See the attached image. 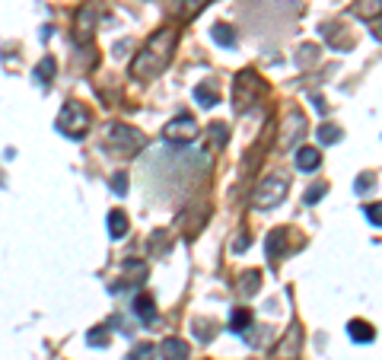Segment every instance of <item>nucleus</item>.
Here are the masks:
<instances>
[{"label": "nucleus", "instance_id": "nucleus-1", "mask_svg": "<svg viewBox=\"0 0 382 360\" xmlns=\"http://www.w3.org/2000/svg\"><path fill=\"white\" fill-rule=\"evenodd\" d=\"M175 39H179V29L169 26V29H156V32L146 39V45L134 55L131 61V76L134 80H153L166 70L169 58H172L175 48Z\"/></svg>", "mask_w": 382, "mask_h": 360}, {"label": "nucleus", "instance_id": "nucleus-2", "mask_svg": "<svg viewBox=\"0 0 382 360\" xmlns=\"http://www.w3.org/2000/svg\"><path fill=\"white\" fill-rule=\"evenodd\" d=\"M287 192H290L287 175L284 173H271L255 185V192H252V204H255L258 211H274L278 204H284Z\"/></svg>", "mask_w": 382, "mask_h": 360}, {"label": "nucleus", "instance_id": "nucleus-3", "mask_svg": "<svg viewBox=\"0 0 382 360\" xmlns=\"http://www.w3.org/2000/svg\"><path fill=\"white\" fill-rule=\"evenodd\" d=\"M90 125H93V115H90V109H86L83 102H76V99L64 102L61 115H57V131L67 134V138H74V140H80V138H86Z\"/></svg>", "mask_w": 382, "mask_h": 360}, {"label": "nucleus", "instance_id": "nucleus-4", "mask_svg": "<svg viewBox=\"0 0 382 360\" xmlns=\"http://www.w3.org/2000/svg\"><path fill=\"white\" fill-rule=\"evenodd\" d=\"M261 96H264V84L258 80L255 74H252V70H243V74L236 76V86H233V102H236V112H239V115L249 112Z\"/></svg>", "mask_w": 382, "mask_h": 360}, {"label": "nucleus", "instance_id": "nucleus-5", "mask_svg": "<svg viewBox=\"0 0 382 360\" xmlns=\"http://www.w3.org/2000/svg\"><path fill=\"white\" fill-rule=\"evenodd\" d=\"M105 138H109V144L118 153H125V156H131L134 150L144 147V134L131 125H118V121H111V125L105 128Z\"/></svg>", "mask_w": 382, "mask_h": 360}, {"label": "nucleus", "instance_id": "nucleus-6", "mask_svg": "<svg viewBox=\"0 0 382 360\" xmlns=\"http://www.w3.org/2000/svg\"><path fill=\"white\" fill-rule=\"evenodd\" d=\"M163 138H166L169 144H191V140L198 138L195 118H191V115H175L172 121L163 128Z\"/></svg>", "mask_w": 382, "mask_h": 360}, {"label": "nucleus", "instance_id": "nucleus-7", "mask_svg": "<svg viewBox=\"0 0 382 360\" xmlns=\"http://www.w3.org/2000/svg\"><path fill=\"white\" fill-rule=\"evenodd\" d=\"M299 351H303V328L293 322V326L280 335L278 345H274V360H296Z\"/></svg>", "mask_w": 382, "mask_h": 360}, {"label": "nucleus", "instance_id": "nucleus-8", "mask_svg": "<svg viewBox=\"0 0 382 360\" xmlns=\"http://www.w3.org/2000/svg\"><path fill=\"white\" fill-rule=\"evenodd\" d=\"M306 134V118L303 112H290L284 121V128H280V140H278V150H290L293 144H299Z\"/></svg>", "mask_w": 382, "mask_h": 360}, {"label": "nucleus", "instance_id": "nucleus-9", "mask_svg": "<svg viewBox=\"0 0 382 360\" xmlns=\"http://www.w3.org/2000/svg\"><path fill=\"white\" fill-rule=\"evenodd\" d=\"M93 29H96V10L90 7V4H83L80 7V13H76V29H74V39L76 45H86L93 39Z\"/></svg>", "mask_w": 382, "mask_h": 360}, {"label": "nucleus", "instance_id": "nucleus-10", "mask_svg": "<svg viewBox=\"0 0 382 360\" xmlns=\"http://www.w3.org/2000/svg\"><path fill=\"white\" fill-rule=\"evenodd\" d=\"M287 246H290V229L287 227H274L271 233H268V239H264V252H268L274 262H280V258L287 255Z\"/></svg>", "mask_w": 382, "mask_h": 360}, {"label": "nucleus", "instance_id": "nucleus-11", "mask_svg": "<svg viewBox=\"0 0 382 360\" xmlns=\"http://www.w3.org/2000/svg\"><path fill=\"white\" fill-rule=\"evenodd\" d=\"M293 163H296L299 173H315V169L322 166L319 147H296V153H293Z\"/></svg>", "mask_w": 382, "mask_h": 360}, {"label": "nucleus", "instance_id": "nucleus-12", "mask_svg": "<svg viewBox=\"0 0 382 360\" xmlns=\"http://www.w3.org/2000/svg\"><path fill=\"white\" fill-rule=\"evenodd\" d=\"M348 335H350V341H357V345H369V341H376V328L369 326L367 319H350Z\"/></svg>", "mask_w": 382, "mask_h": 360}, {"label": "nucleus", "instance_id": "nucleus-13", "mask_svg": "<svg viewBox=\"0 0 382 360\" xmlns=\"http://www.w3.org/2000/svg\"><path fill=\"white\" fill-rule=\"evenodd\" d=\"M217 99H220V90H217L214 80H201V84L195 86V102L201 105V109H214Z\"/></svg>", "mask_w": 382, "mask_h": 360}, {"label": "nucleus", "instance_id": "nucleus-14", "mask_svg": "<svg viewBox=\"0 0 382 360\" xmlns=\"http://www.w3.org/2000/svg\"><path fill=\"white\" fill-rule=\"evenodd\" d=\"M160 354H163V360H188L191 347H188V341H182V338H166L160 345Z\"/></svg>", "mask_w": 382, "mask_h": 360}, {"label": "nucleus", "instance_id": "nucleus-15", "mask_svg": "<svg viewBox=\"0 0 382 360\" xmlns=\"http://www.w3.org/2000/svg\"><path fill=\"white\" fill-rule=\"evenodd\" d=\"M134 312H137V319L144 326H153V322H156V306H153L150 293H137V297H134Z\"/></svg>", "mask_w": 382, "mask_h": 360}, {"label": "nucleus", "instance_id": "nucleus-16", "mask_svg": "<svg viewBox=\"0 0 382 360\" xmlns=\"http://www.w3.org/2000/svg\"><path fill=\"white\" fill-rule=\"evenodd\" d=\"M354 16L376 22L382 16V0H357V4H354Z\"/></svg>", "mask_w": 382, "mask_h": 360}, {"label": "nucleus", "instance_id": "nucleus-17", "mask_svg": "<svg viewBox=\"0 0 382 360\" xmlns=\"http://www.w3.org/2000/svg\"><path fill=\"white\" fill-rule=\"evenodd\" d=\"M315 138H319L322 147H332V144H338V140L344 138V128H338V125H332V121H325V125L315 128Z\"/></svg>", "mask_w": 382, "mask_h": 360}, {"label": "nucleus", "instance_id": "nucleus-18", "mask_svg": "<svg viewBox=\"0 0 382 360\" xmlns=\"http://www.w3.org/2000/svg\"><path fill=\"white\" fill-rule=\"evenodd\" d=\"M210 35H214V42L220 45V48H233V45H236V29L226 26V22H217V26L210 29Z\"/></svg>", "mask_w": 382, "mask_h": 360}, {"label": "nucleus", "instance_id": "nucleus-19", "mask_svg": "<svg viewBox=\"0 0 382 360\" xmlns=\"http://www.w3.org/2000/svg\"><path fill=\"white\" fill-rule=\"evenodd\" d=\"M109 236L111 239H125L128 236V214L125 211H111L109 214Z\"/></svg>", "mask_w": 382, "mask_h": 360}, {"label": "nucleus", "instance_id": "nucleus-20", "mask_svg": "<svg viewBox=\"0 0 382 360\" xmlns=\"http://www.w3.org/2000/svg\"><path fill=\"white\" fill-rule=\"evenodd\" d=\"M55 70H57V61L51 55H45L42 58V64L35 67V84H42V86H48L51 80H55Z\"/></svg>", "mask_w": 382, "mask_h": 360}, {"label": "nucleus", "instance_id": "nucleus-21", "mask_svg": "<svg viewBox=\"0 0 382 360\" xmlns=\"http://www.w3.org/2000/svg\"><path fill=\"white\" fill-rule=\"evenodd\" d=\"M258 291H261V274H258V271H245V274L239 277V293H243V297H255Z\"/></svg>", "mask_w": 382, "mask_h": 360}, {"label": "nucleus", "instance_id": "nucleus-22", "mask_svg": "<svg viewBox=\"0 0 382 360\" xmlns=\"http://www.w3.org/2000/svg\"><path fill=\"white\" fill-rule=\"evenodd\" d=\"M249 326H252V309H249V306H236V309H233V316H229V328L243 335Z\"/></svg>", "mask_w": 382, "mask_h": 360}, {"label": "nucleus", "instance_id": "nucleus-23", "mask_svg": "<svg viewBox=\"0 0 382 360\" xmlns=\"http://www.w3.org/2000/svg\"><path fill=\"white\" fill-rule=\"evenodd\" d=\"M191 328L198 332V338H201V341H210V338H214V332H217V326H214V322H207V319H195Z\"/></svg>", "mask_w": 382, "mask_h": 360}, {"label": "nucleus", "instance_id": "nucleus-24", "mask_svg": "<svg viewBox=\"0 0 382 360\" xmlns=\"http://www.w3.org/2000/svg\"><path fill=\"white\" fill-rule=\"evenodd\" d=\"M150 252H153V255H156V252H169V236H166V229H156V233H153Z\"/></svg>", "mask_w": 382, "mask_h": 360}, {"label": "nucleus", "instance_id": "nucleus-25", "mask_svg": "<svg viewBox=\"0 0 382 360\" xmlns=\"http://www.w3.org/2000/svg\"><path fill=\"white\" fill-rule=\"evenodd\" d=\"M315 58H319V48H315V45H303L299 55H296V64H299V67H309Z\"/></svg>", "mask_w": 382, "mask_h": 360}, {"label": "nucleus", "instance_id": "nucleus-26", "mask_svg": "<svg viewBox=\"0 0 382 360\" xmlns=\"http://www.w3.org/2000/svg\"><path fill=\"white\" fill-rule=\"evenodd\" d=\"M363 214H367V220L373 223V227H379V229H382V201L367 204V208H363Z\"/></svg>", "mask_w": 382, "mask_h": 360}, {"label": "nucleus", "instance_id": "nucleus-27", "mask_svg": "<svg viewBox=\"0 0 382 360\" xmlns=\"http://www.w3.org/2000/svg\"><path fill=\"white\" fill-rule=\"evenodd\" d=\"M373 188H376V175L373 173H363L360 179L354 182V192L357 194H367V192H373Z\"/></svg>", "mask_w": 382, "mask_h": 360}, {"label": "nucleus", "instance_id": "nucleus-28", "mask_svg": "<svg viewBox=\"0 0 382 360\" xmlns=\"http://www.w3.org/2000/svg\"><path fill=\"white\" fill-rule=\"evenodd\" d=\"M153 354H156V347H153L150 341H144V345H137L131 351V360H153Z\"/></svg>", "mask_w": 382, "mask_h": 360}, {"label": "nucleus", "instance_id": "nucleus-29", "mask_svg": "<svg viewBox=\"0 0 382 360\" xmlns=\"http://www.w3.org/2000/svg\"><path fill=\"white\" fill-rule=\"evenodd\" d=\"M86 341H90V347H105L109 345V332H105V328H93V332L86 335Z\"/></svg>", "mask_w": 382, "mask_h": 360}, {"label": "nucleus", "instance_id": "nucleus-30", "mask_svg": "<svg viewBox=\"0 0 382 360\" xmlns=\"http://www.w3.org/2000/svg\"><path fill=\"white\" fill-rule=\"evenodd\" d=\"M325 192H328V185H325V182H319V185H313V188H309V192L303 194V201H306V204H315V201H319V198H322V194H325Z\"/></svg>", "mask_w": 382, "mask_h": 360}, {"label": "nucleus", "instance_id": "nucleus-31", "mask_svg": "<svg viewBox=\"0 0 382 360\" xmlns=\"http://www.w3.org/2000/svg\"><path fill=\"white\" fill-rule=\"evenodd\" d=\"M226 138H229L226 125H220V121H214V125H210V140H217V144H226Z\"/></svg>", "mask_w": 382, "mask_h": 360}, {"label": "nucleus", "instance_id": "nucleus-32", "mask_svg": "<svg viewBox=\"0 0 382 360\" xmlns=\"http://www.w3.org/2000/svg\"><path fill=\"white\" fill-rule=\"evenodd\" d=\"M111 188H115V194H118V198H125V194H128V175L125 173L111 175Z\"/></svg>", "mask_w": 382, "mask_h": 360}, {"label": "nucleus", "instance_id": "nucleus-33", "mask_svg": "<svg viewBox=\"0 0 382 360\" xmlns=\"http://www.w3.org/2000/svg\"><path fill=\"white\" fill-rule=\"evenodd\" d=\"M249 243H252V239H249V236H236V243H233V252H245V249H249Z\"/></svg>", "mask_w": 382, "mask_h": 360}, {"label": "nucleus", "instance_id": "nucleus-34", "mask_svg": "<svg viewBox=\"0 0 382 360\" xmlns=\"http://www.w3.org/2000/svg\"><path fill=\"white\" fill-rule=\"evenodd\" d=\"M369 32H373V39H376V42H382V16L373 22V26H369Z\"/></svg>", "mask_w": 382, "mask_h": 360}]
</instances>
